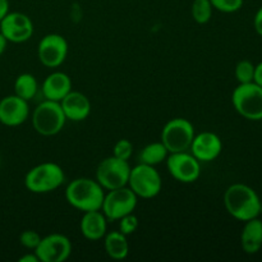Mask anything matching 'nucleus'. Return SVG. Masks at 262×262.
Segmentation results:
<instances>
[{
    "mask_svg": "<svg viewBox=\"0 0 262 262\" xmlns=\"http://www.w3.org/2000/svg\"><path fill=\"white\" fill-rule=\"evenodd\" d=\"M224 206L234 219L241 222L258 217L262 209L260 197L255 189L243 183L228 187L224 193Z\"/></svg>",
    "mask_w": 262,
    "mask_h": 262,
    "instance_id": "nucleus-1",
    "label": "nucleus"
},
{
    "mask_svg": "<svg viewBox=\"0 0 262 262\" xmlns=\"http://www.w3.org/2000/svg\"><path fill=\"white\" fill-rule=\"evenodd\" d=\"M104 196V188L96 179H73L66 189L67 202L82 212L101 210Z\"/></svg>",
    "mask_w": 262,
    "mask_h": 262,
    "instance_id": "nucleus-2",
    "label": "nucleus"
},
{
    "mask_svg": "<svg viewBox=\"0 0 262 262\" xmlns=\"http://www.w3.org/2000/svg\"><path fill=\"white\" fill-rule=\"evenodd\" d=\"M66 181V174L55 163H41L26 174L25 186L32 193H49L58 189Z\"/></svg>",
    "mask_w": 262,
    "mask_h": 262,
    "instance_id": "nucleus-3",
    "label": "nucleus"
},
{
    "mask_svg": "<svg viewBox=\"0 0 262 262\" xmlns=\"http://www.w3.org/2000/svg\"><path fill=\"white\" fill-rule=\"evenodd\" d=\"M67 122L60 102L45 100L32 113L33 129L41 136H55L64 128Z\"/></svg>",
    "mask_w": 262,
    "mask_h": 262,
    "instance_id": "nucleus-4",
    "label": "nucleus"
},
{
    "mask_svg": "<svg viewBox=\"0 0 262 262\" xmlns=\"http://www.w3.org/2000/svg\"><path fill=\"white\" fill-rule=\"evenodd\" d=\"M194 136V127L188 119L174 118L164 125L161 130V142L169 154L183 152L191 148Z\"/></svg>",
    "mask_w": 262,
    "mask_h": 262,
    "instance_id": "nucleus-5",
    "label": "nucleus"
},
{
    "mask_svg": "<svg viewBox=\"0 0 262 262\" xmlns=\"http://www.w3.org/2000/svg\"><path fill=\"white\" fill-rule=\"evenodd\" d=\"M232 102L238 114L246 119H262V87L255 82L239 83L233 91Z\"/></svg>",
    "mask_w": 262,
    "mask_h": 262,
    "instance_id": "nucleus-6",
    "label": "nucleus"
},
{
    "mask_svg": "<svg viewBox=\"0 0 262 262\" xmlns=\"http://www.w3.org/2000/svg\"><path fill=\"white\" fill-rule=\"evenodd\" d=\"M128 187L141 199H154L161 192L163 181L155 166L138 163L130 168Z\"/></svg>",
    "mask_w": 262,
    "mask_h": 262,
    "instance_id": "nucleus-7",
    "label": "nucleus"
},
{
    "mask_svg": "<svg viewBox=\"0 0 262 262\" xmlns=\"http://www.w3.org/2000/svg\"><path fill=\"white\" fill-rule=\"evenodd\" d=\"M138 197L129 187H120L105 193L101 211L107 222H115L128 214H132L137 207Z\"/></svg>",
    "mask_w": 262,
    "mask_h": 262,
    "instance_id": "nucleus-8",
    "label": "nucleus"
},
{
    "mask_svg": "<svg viewBox=\"0 0 262 262\" xmlns=\"http://www.w3.org/2000/svg\"><path fill=\"white\" fill-rule=\"evenodd\" d=\"M130 166L127 160H122L115 156L104 159L96 169V181L104 189L120 188L128 186Z\"/></svg>",
    "mask_w": 262,
    "mask_h": 262,
    "instance_id": "nucleus-9",
    "label": "nucleus"
},
{
    "mask_svg": "<svg viewBox=\"0 0 262 262\" xmlns=\"http://www.w3.org/2000/svg\"><path fill=\"white\" fill-rule=\"evenodd\" d=\"M165 161L170 176L181 183H193L201 176V163L187 151L169 154Z\"/></svg>",
    "mask_w": 262,
    "mask_h": 262,
    "instance_id": "nucleus-10",
    "label": "nucleus"
},
{
    "mask_svg": "<svg viewBox=\"0 0 262 262\" xmlns=\"http://www.w3.org/2000/svg\"><path fill=\"white\" fill-rule=\"evenodd\" d=\"M68 49V42L63 36L58 33H49L38 42V60L48 68H58L66 60Z\"/></svg>",
    "mask_w": 262,
    "mask_h": 262,
    "instance_id": "nucleus-11",
    "label": "nucleus"
},
{
    "mask_svg": "<svg viewBox=\"0 0 262 262\" xmlns=\"http://www.w3.org/2000/svg\"><path fill=\"white\" fill-rule=\"evenodd\" d=\"M35 253L40 262H64L72 253V242L66 235L53 233L41 238Z\"/></svg>",
    "mask_w": 262,
    "mask_h": 262,
    "instance_id": "nucleus-12",
    "label": "nucleus"
},
{
    "mask_svg": "<svg viewBox=\"0 0 262 262\" xmlns=\"http://www.w3.org/2000/svg\"><path fill=\"white\" fill-rule=\"evenodd\" d=\"M0 32L8 42H26L33 35V23L25 13L9 12L0 20Z\"/></svg>",
    "mask_w": 262,
    "mask_h": 262,
    "instance_id": "nucleus-13",
    "label": "nucleus"
},
{
    "mask_svg": "<svg viewBox=\"0 0 262 262\" xmlns=\"http://www.w3.org/2000/svg\"><path fill=\"white\" fill-rule=\"evenodd\" d=\"M30 115L28 101L17 95L5 96L0 100V123L8 127L23 124Z\"/></svg>",
    "mask_w": 262,
    "mask_h": 262,
    "instance_id": "nucleus-14",
    "label": "nucleus"
},
{
    "mask_svg": "<svg viewBox=\"0 0 262 262\" xmlns=\"http://www.w3.org/2000/svg\"><path fill=\"white\" fill-rule=\"evenodd\" d=\"M189 150L200 163H210L219 158L223 151V142L215 133L202 132L194 136Z\"/></svg>",
    "mask_w": 262,
    "mask_h": 262,
    "instance_id": "nucleus-15",
    "label": "nucleus"
},
{
    "mask_svg": "<svg viewBox=\"0 0 262 262\" xmlns=\"http://www.w3.org/2000/svg\"><path fill=\"white\" fill-rule=\"evenodd\" d=\"M67 120L72 122H82L87 119L91 113V102L84 94L72 90L60 101Z\"/></svg>",
    "mask_w": 262,
    "mask_h": 262,
    "instance_id": "nucleus-16",
    "label": "nucleus"
},
{
    "mask_svg": "<svg viewBox=\"0 0 262 262\" xmlns=\"http://www.w3.org/2000/svg\"><path fill=\"white\" fill-rule=\"evenodd\" d=\"M41 90L46 100L60 102L72 91V79L64 72H54L46 77Z\"/></svg>",
    "mask_w": 262,
    "mask_h": 262,
    "instance_id": "nucleus-17",
    "label": "nucleus"
},
{
    "mask_svg": "<svg viewBox=\"0 0 262 262\" xmlns=\"http://www.w3.org/2000/svg\"><path fill=\"white\" fill-rule=\"evenodd\" d=\"M81 233L86 239L99 241L105 237L107 232V219L101 210L83 212L79 223Z\"/></svg>",
    "mask_w": 262,
    "mask_h": 262,
    "instance_id": "nucleus-18",
    "label": "nucleus"
},
{
    "mask_svg": "<svg viewBox=\"0 0 262 262\" xmlns=\"http://www.w3.org/2000/svg\"><path fill=\"white\" fill-rule=\"evenodd\" d=\"M241 245L248 255H255L262 247V222L258 217L246 222L241 234Z\"/></svg>",
    "mask_w": 262,
    "mask_h": 262,
    "instance_id": "nucleus-19",
    "label": "nucleus"
},
{
    "mask_svg": "<svg viewBox=\"0 0 262 262\" xmlns=\"http://www.w3.org/2000/svg\"><path fill=\"white\" fill-rule=\"evenodd\" d=\"M105 252L114 260H124L129 253V243L127 235L122 232H110L105 234Z\"/></svg>",
    "mask_w": 262,
    "mask_h": 262,
    "instance_id": "nucleus-20",
    "label": "nucleus"
},
{
    "mask_svg": "<svg viewBox=\"0 0 262 262\" xmlns=\"http://www.w3.org/2000/svg\"><path fill=\"white\" fill-rule=\"evenodd\" d=\"M169 155V151L164 146L161 141L159 142L148 143L147 146L141 150L140 155H138V163L146 164V165H158V164L163 163L166 160Z\"/></svg>",
    "mask_w": 262,
    "mask_h": 262,
    "instance_id": "nucleus-21",
    "label": "nucleus"
},
{
    "mask_svg": "<svg viewBox=\"0 0 262 262\" xmlns=\"http://www.w3.org/2000/svg\"><path fill=\"white\" fill-rule=\"evenodd\" d=\"M38 91L37 79L31 73H22L15 78L14 82V95L20 99L30 101L36 96Z\"/></svg>",
    "mask_w": 262,
    "mask_h": 262,
    "instance_id": "nucleus-22",
    "label": "nucleus"
},
{
    "mask_svg": "<svg viewBox=\"0 0 262 262\" xmlns=\"http://www.w3.org/2000/svg\"><path fill=\"white\" fill-rule=\"evenodd\" d=\"M212 4L210 0H193L191 8L192 18L200 25H205L212 17Z\"/></svg>",
    "mask_w": 262,
    "mask_h": 262,
    "instance_id": "nucleus-23",
    "label": "nucleus"
},
{
    "mask_svg": "<svg viewBox=\"0 0 262 262\" xmlns=\"http://www.w3.org/2000/svg\"><path fill=\"white\" fill-rule=\"evenodd\" d=\"M234 73L239 83H251L255 78V66L250 60H241L235 66Z\"/></svg>",
    "mask_w": 262,
    "mask_h": 262,
    "instance_id": "nucleus-24",
    "label": "nucleus"
},
{
    "mask_svg": "<svg viewBox=\"0 0 262 262\" xmlns=\"http://www.w3.org/2000/svg\"><path fill=\"white\" fill-rule=\"evenodd\" d=\"M212 8L223 13L238 12L243 7V0H210Z\"/></svg>",
    "mask_w": 262,
    "mask_h": 262,
    "instance_id": "nucleus-25",
    "label": "nucleus"
},
{
    "mask_svg": "<svg viewBox=\"0 0 262 262\" xmlns=\"http://www.w3.org/2000/svg\"><path fill=\"white\" fill-rule=\"evenodd\" d=\"M138 217L135 214H128L125 216L119 219V232H122L124 235H130L138 229Z\"/></svg>",
    "mask_w": 262,
    "mask_h": 262,
    "instance_id": "nucleus-26",
    "label": "nucleus"
},
{
    "mask_svg": "<svg viewBox=\"0 0 262 262\" xmlns=\"http://www.w3.org/2000/svg\"><path fill=\"white\" fill-rule=\"evenodd\" d=\"M133 154V145L130 143V141L125 140H119L114 146V151H113V156L118 159H122V160H129L130 156Z\"/></svg>",
    "mask_w": 262,
    "mask_h": 262,
    "instance_id": "nucleus-27",
    "label": "nucleus"
},
{
    "mask_svg": "<svg viewBox=\"0 0 262 262\" xmlns=\"http://www.w3.org/2000/svg\"><path fill=\"white\" fill-rule=\"evenodd\" d=\"M41 238L42 237H41L37 232H35V230H25V232L20 233L19 242L23 247L35 251V248L37 247L38 243H40Z\"/></svg>",
    "mask_w": 262,
    "mask_h": 262,
    "instance_id": "nucleus-28",
    "label": "nucleus"
},
{
    "mask_svg": "<svg viewBox=\"0 0 262 262\" xmlns=\"http://www.w3.org/2000/svg\"><path fill=\"white\" fill-rule=\"evenodd\" d=\"M253 26H255L256 32L262 37V7L256 13L255 19H253Z\"/></svg>",
    "mask_w": 262,
    "mask_h": 262,
    "instance_id": "nucleus-29",
    "label": "nucleus"
},
{
    "mask_svg": "<svg viewBox=\"0 0 262 262\" xmlns=\"http://www.w3.org/2000/svg\"><path fill=\"white\" fill-rule=\"evenodd\" d=\"M253 82L262 87V61L257 66H255V78H253Z\"/></svg>",
    "mask_w": 262,
    "mask_h": 262,
    "instance_id": "nucleus-30",
    "label": "nucleus"
},
{
    "mask_svg": "<svg viewBox=\"0 0 262 262\" xmlns=\"http://www.w3.org/2000/svg\"><path fill=\"white\" fill-rule=\"evenodd\" d=\"M9 13V0H0V20Z\"/></svg>",
    "mask_w": 262,
    "mask_h": 262,
    "instance_id": "nucleus-31",
    "label": "nucleus"
},
{
    "mask_svg": "<svg viewBox=\"0 0 262 262\" xmlns=\"http://www.w3.org/2000/svg\"><path fill=\"white\" fill-rule=\"evenodd\" d=\"M19 262H40V260H38L37 255H36L35 252L33 253H27V255L22 256V257L18 260Z\"/></svg>",
    "mask_w": 262,
    "mask_h": 262,
    "instance_id": "nucleus-32",
    "label": "nucleus"
},
{
    "mask_svg": "<svg viewBox=\"0 0 262 262\" xmlns=\"http://www.w3.org/2000/svg\"><path fill=\"white\" fill-rule=\"evenodd\" d=\"M7 43H8L7 38H5L4 36L2 35V32H0V55H2V54L5 51V49H7Z\"/></svg>",
    "mask_w": 262,
    "mask_h": 262,
    "instance_id": "nucleus-33",
    "label": "nucleus"
},
{
    "mask_svg": "<svg viewBox=\"0 0 262 262\" xmlns=\"http://www.w3.org/2000/svg\"><path fill=\"white\" fill-rule=\"evenodd\" d=\"M0 166H2V159H0Z\"/></svg>",
    "mask_w": 262,
    "mask_h": 262,
    "instance_id": "nucleus-34",
    "label": "nucleus"
}]
</instances>
